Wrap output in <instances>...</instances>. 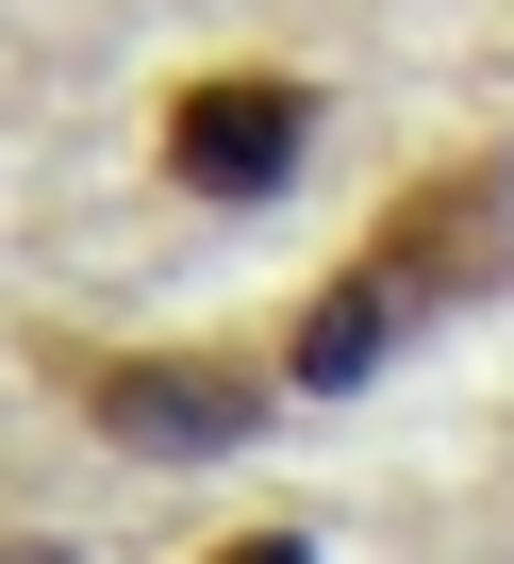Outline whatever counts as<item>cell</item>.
<instances>
[{
    "instance_id": "4",
    "label": "cell",
    "mask_w": 514,
    "mask_h": 564,
    "mask_svg": "<svg viewBox=\"0 0 514 564\" xmlns=\"http://www.w3.org/2000/svg\"><path fill=\"white\" fill-rule=\"evenodd\" d=\"M199 564H316V531H232V547H199Z\"/></svg>"
},
{
    "instance_id": "1",
    "label": "cell",
    "mask_w": 514,
    "mask_h": 564,
    "mask_svg": "<svg viewBox=\"0 0 514 564\" xmlns=\"http://www.w3.org/2000/svg\"><path fill=\"white\" fill-rule=\"evenodd\" d=\"M497 282H514V166H497V150H448V166H415V183L382 199V232L299 300L283 382H299V399H349L415 316H464V300H497Z\"/></svg>"
},
{
    "instance_id": "2",
    "label": "cell",
    "mask_w": 514,
    "mask_h": 564,
    "mask_svg": "<svg viewBox=\"0 0 514 564\" xmlns=\"http://www.w3.org/2000/svg\"><path fill=\"white\" fill-rule=\"evenodd\" d=\"M51 382L117 448H150V465H216V448L266 432V399H283V366H249V349H67Z\"/></svg>"
},
{
    "instance_id": "3",
    "label": "cell",
    "mask_w": 514,
    "mask_h": 564,
    "mask_svg": "<svg viewBox=\"0 0 514 564\" xmlns=\"http://www.w3.org/2000/svg\"><path fill=\"white\" fill-rule=\"evenodd\" d=\"M299 150H316V84L299 67H199L166 100V183L183 199H266V183H299Z\"/></svg>"
}]
</instances>
